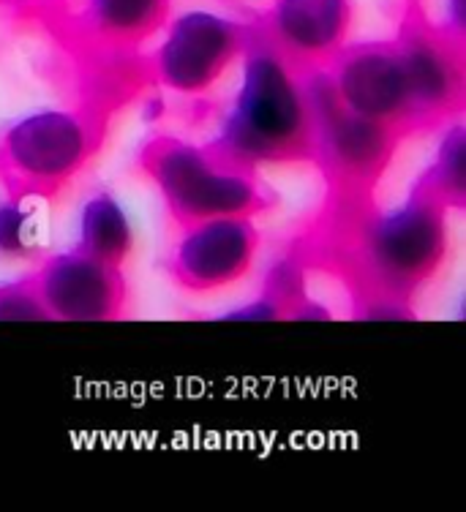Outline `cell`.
<instances>
[{"mask_svg":"<svg viewBox=\"0 0 466 512\" xmlns=\"http://www.w3.org/2000/svg\"><path fill=\"white\" fill-rule=\"evenodd\" d=\"M393 39L407 66L420 137L464 118L466 39L428 22L417 6H409Z\"/></svg>","mask_w":466,"mask_h":512,"instance_id":"7","label":"cell"},{"mask_svg":"<svg viewBox=\"0 0 466 512\" xmlns=\"http://www.w3.org/2000/svg\"><path fill=\"white\" fill-rule=\"evenodd\" d=\"M137 164L180 229L210 218H259L278 202L259 172L227 167L210 156L205 145L172 134L150 137L139 148Z\"/></svg>","mask_w":466,"mask_h":512,"instance_id":"4","label":"cell"},{"mask_svg":"<svg viewBox=\"0 0 466 512\" xmlns=\"http://www.w3.org/2000/svg\"><path fill=\"white\" fill-rule=\"evenodd\" d=\"M257 218L227 216L183 229L164 259L167 276L178 289L208 295L238 284L251 273L259 254Z\"/></svg>","mask_w":466,"mask_h":512,"instance_id":"9","label":"cell"},{"mask_svg":"<svg viewBox=\"0 0 466 512\" xmlns=\"http://www.w3.org/2000/svg\"><path fill=\"white\" fill-rule=\"evenodd\" d=\"M447 17L442 28L450 30L458 39H466V0H445Z\"/></svg>","mask_w":466,"mask_h":512,"instance_id":"18","label":"cell"},{"mask_svg":"<svg viewBox=\"0 0 466 512\" xmlns=\"http://www.w3.org/2000/svg\"><path fill=\"white\" fill-rule=\"evenodd\" d=\"M447 227L450 210L412 180L404 205L393 210L377 207V199L328 202L295 256L341 278L360 322H409L415 297L445 265Z\"/></svg>","mask_w":466,"mask_h":512,"instance_id":"1","label":"cell"},{"mask_svg":"<svg viewBox=\"0 0 466 512\" xmlns=\"http://www.w3.org/2000/svg\"><path fill=\"white\" fill-rule=\"evenodd\" d=\"M251 41V25L216 11H186L169 17L164 39L139 60L142 79L178 96L208 93Z\"/></svg>","mask_w":466,"mask_h":512,"instance_id":"6","label":"cell"},{"mask_svg":"<svg viewBox=\"0 0 466 512\" xmlns=\"http://www.w3.org/2000/svg\"><path fill=\"white\" fill-rule=\"evenodd\" d=\"M213 319L216 322H276V319H284V314L268 295H259L257 300H251L246 306L229 308V311L213 316Z\"/></svg>","mask_w":466,"mask_h":512,"instance_id":"17","label":"cell"},{"mask_svg":"<svg viewBox=\"0 0 466 512\" xmlns=\"http://www.w3.org/2000/svg\"><path fill=\"white\" fill-rule=\"evenodd\" d=\"M420 188L437 197L447 210L466 207V131L464 123L456 120L442 128L437 153L420 175L415 178Z\"/></svg>","mask_w":466,"mask_h":512,"instance_id":"14","label":"cell"},{"mask_svg":"<svg viewBox=\"0 0 466 512\" xmlns=\"http://www.w3.org/2000/svg\"><path fill=\"white\" fill-rule=\"evenodd\" d=\"M39 221L28 199H0V262H30L39 259Z\"/></svg>","mask_w":466,"mask_h":512,"instance_id":"15","label":"cell"},{"mask_svg":"<svg viewBox=\"0 0 466 512\" xmlns=\"http://www.w3.org/2000/svg\"><path fill=\"white\" fill-rule=\"evenodd\" d=\"M0 322H50L33 276L0 284Z\"/></svg>","mask_w":466,"mask_h":512,"instance_id":"16","label":"cell"},{"mask_svg":"<svg viewBox=\"0 0 466 512\" xmlns=\"http://www.w3.org/2000/svg\"><path fill=\"white\" fill-rule=\"evenodd\" d=\"M134 246V227L123 205L110 191L93 194L80 210V235L74 248L99 262L123 267L134 254Z\"/></svg>","mask_w":466,"mask_h":512,"instance_id":"13","label":"cell"},{"mask_svg":"<svg viewBox=\"0 0 466 512\" xmlns=\"http://www.w3.org/2000/svg\"><path fill=\"white\" fill-rule=\"evenodd\" d=\"M300 77L314 112V167L328 183V202L377 199V186L407 137L344 107L328 69L300 71Z\"/></svg>","mask_w":466,"mask_h":512,"instance_id":"5","label":"cell"},{"mask_svg":"<svg viewBox=\"0 0 466 512\" xmlns=\"http://www.w3.org/2000/svg\"><path fill=\"white\" fill-rule=\"evenodd\" d=\"M30 276L50 319L58 322H112L129 308L123 267L99 262L80 248L44 256Z\"/></svg>","mask_w":466,"mask_h":512,"instance_id":"10","label":"cell"},{"mask_svg":"<svg viewBox=\"0 0 466 512\" xmlns=\"http://www.w3.org/2000/svg\"><path fill=\"white\" fill-rule=\"evenodd\" d=\"M120 99L96 93L77 107L36 109L0 126V191L11 199H58L99 156Z\"/></svg>","mask_w":466,"mask_h":512,"instance_id":"3","label":"cell"},{"mask_svg":"<svg viewBox=\"0 0 466 512\" xmlns=\"http://www.w3.org/2000/svg\"><path fill=\"white\" fill-rule=\"evenodd\" d=\"M11 3H17V0H0V9H3V6H11Z\"/></svg>","mask_w":466,"mask_h":512,"instance_id":"19","label":"cell"},{"mask_svg":"<svg viewBox=\"0 0 466 512\" xmlns=\"http://www.w3.org/2000/svg\"><path fill=\"white\" fill-rule=\"evenodd\" d=\"M352 25L355 0H273L251 20V30L295 71L325 69Z\"/></svg>","mask_w":466,"mask_h":512,"instance_id":"11","label":"cell"},{"mask_svg":"<svg viewBox=\"0 0 466 512\" xmlns=\"http://www.w3.org/2000/svg\"><path fill=\"white\" fill-rule=\"evenodd\" d=\"M240 66V88L205 150L221 164L248 172L289 164L314 167V112L300 71L254 30Z\"/></svg>","mask_w":466,"mask_h":512,"instance_id":"2","label":"cell"},{"mask_svg":"<svg viewBox=\"0 0 466 512\" xmlns=\"http://www.w3.org/2000/svg\"><path fill=\"white\" fill-rule=\"evenodd\" d=\"M325 69L338 99L355 115L398 128L407 139L420 137L407 66L396 39L347 41Z\"/></svg>","mask_w":466,"mask_h":512,"instance_id":"8","label":"cell"},{"mask_svg":"<svg viewBox=\"0 0 466 512\" xmlns=\"http://www.w3.org/2000/svg\"><path fill=\"white\" fill-rule=\"evenodd\" d=\"M172 0H80L71 36L93 55L129 58L167 28Z\"/></svg>","mask_w":466,"mask_h":512,"instance_id":"12","label":"cell"}]
</instances>
